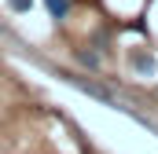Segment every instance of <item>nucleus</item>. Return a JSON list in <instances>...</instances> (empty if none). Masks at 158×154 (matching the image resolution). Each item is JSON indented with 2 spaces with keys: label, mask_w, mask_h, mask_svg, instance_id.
Masks as SVG:
<instances>
[{
  "label": "nucleus",
  "mask_w": 158,
  "mask_h": 154,
  "mask_svg": "<svg viewBox=\"0 0 158 154\" xmlns=\"http://www.w3.org/2000/svg\"><path fill=\"white\" fill-rule=\"evenodd\" d=\"M55 74L63 77L66 84H74V88H81L85 95H92V99H99V103H107L110 110H125V114H132V110H129V107L121 103V99L114 95V92H107V88H103V84H96L92 77H85V74H74V70H55ZM132 117H136V114H132Z\"/></svg>",
  "instance_id": "nucleus-1"
},
{
  "label": "nucleus",
  "mask_w": 158,
  "mask_h": 154,
  "mask_svg": "<svg viewBox=\"0 0 158 154\" xmlns=\"http://www.w3.org/2000/svg\"><path fill=\"white\" fill-rule=\"evenodd\" d=\"M44 7H48V15H52L55 22H63V18L70 15V0H44Z\"/></svg>",
  "instance_id": "nucleus-2"
},
{
  "label": "nucleus",
  "mask_w": 158,
  "mask_h": 154,
  "mask_svg": "<svg viewBox=\"0 0 158 154\" xmlns=\"http://www.w3.org/2000/svg\"><path fill=\"white\" fill-rule=\"evenodd\" d=\"M132 66H136L140 74H151V70H155V55H151V51H132Z\"/></svg>",
  "instance_id": "nucleus-3"
},
{
  "label": "nucleus",
  "mask_w": 158,
  "mask_h": 154,
  "mask_svg": "<svg viewBox=\"0 0 158 154\" xmlns=\"http://www.w3.org/2000/svg\"><path fill=\"white\" fill-rule=\"evenodd\" d=\"M74 55H77V63H81V66H88V70H99V55H96V51H85V48H77Z\"/></svg>",
  "instance_id": "nucleus-4"
},
{
  "label": "nucleus",
  "mask_w": 158,
  "mask_h": 154,
  "mask_svg": "<svg viewBox=\"0 0 158 154\" xmlns=\"http://www.w3.org/2000/svg\"><path fill=\"white\" fill-rule=\"evenodd\" d=\"M7 7H11L15 15H26V11L33 7V0H7Z\"/></svg>",
  "instance_id": "nucleus-5"
}]
</instances>
